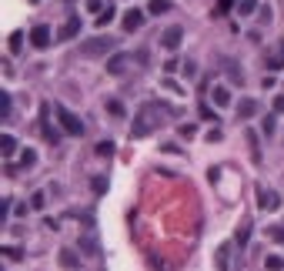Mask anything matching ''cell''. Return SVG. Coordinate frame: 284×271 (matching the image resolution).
Segmentation results:
<instances>
[{"label":"cell","instance_id":"6da1fadb","mask_svg":"<svg viewBox=\"0 0 284 271\" xmlns=\"http://www.w3.org/2000/svg\"><path fill=\"white\" fill-rule=\"evenodd\" d=\"M54 114H57V121H60L64 134H70V137H81V134H84V124H81V117H77V114H70V111L64 107V104H57V107H54Z\"/></svg>","mask_w":284,"mask_h":271},{"label":"cell","instance_id":"7a4b0ae2","mask_svg":"<svg viewBox=\"0 0 284 271\" xmlns=\"http://www.w3.org/2000/svg\"><path fill=\"white\" fill-rule=\"evenodd\" d=\"M111 50H114V40L104 37V34H97V37H90V40H84V44H81V54L84 57H104V54H111Z\"/></svg>","mask_w":284,"mask_h":271},{"label":"cell","instance_id":"3957f363","mask_svg":"<svg viewBox=\"0 0 284 271\" xmlns=\"http://www.w3.org/2000/svg\"><path fill=\"white\" fill-rule=\"evenodd\" d=\"M181 40H184V31H181V27H167V31L161 34V47L164 50H178Z\"/></svg>","mask_w":284,"mask_h":271},{"label":"cell","instance_id":"277c9868","mask_svg":"<svg viewBox=\"0 0 284 271\" xmlns=\"http://www.w3.org/2000/svg\"><path fill=\"white\" fill-rule=\"evenodd\" d=\"M30 44H33L37 50H47V47H50V27H47V24H37V27L30 31Z\"/></svg>","mask_w":284,"mask_h":271},{"label":"cell","instance_id":"5b68a950","mask_svg":"<svg viewBox=\"0 0 284 271\" xmlns=\"http://www.w3.org/2000/svg\"><path fill=\"white\" fill-rule=\"evenodd\" d=\"M258 207H261V211H277V207H281V198H277V191L261 188V191H258Z\"/></svg>","mask_w":284,"mask_h":271},{"label":"cell","instance_id":"8992f818","mask_svg":"<svg viewBox=\"0 0 284 271\" xmlns=\"http://www.w3.org/2000/svg\"><path fill=\"white\" fill-rule=\"evenodd\" d=\"M124 31L127 34H134V31H140V27H144V10H137V7H130L127 14H124Z\"/></svg>","mask_w":284,"mask_h":271},{"label":"cell","instance_id":"52a82bcc","mask_svg":"<svg viewBox=\"0 0 284 271\" xmlns=\"http://www.w3.org/2000/svg\"><path fill=\"white\" fill-rule=\"evenodd\" d=\"M41 131H44V137H47L50 144H57L60 141V134H57V128H50V107L44 104L41 107Z\"/></svg>","mask_w":284,"mask_h":271},{"label":"cell","instance_id":"ba28073f","mask_svg":"<svg viewBox=\"0 0 284 271\" xmlns=\"http://www.w3.org/2000/svg\"><path fill=\"white\" fill-rule=\"evenodd\" d=\"M81 251H84V255H90V258H100V245H97V234H94V231H84Z\"/></svg>","mask_w":284,"mask_h":271},{"label":"cell","instance_id":"9c48e42d","mask_svg":"<svg viewBox=\"0 0 284 271\" xmlns=\"http://www.w3.org/2000/svg\"><path fill=\"white\" fill-rule=\"evenodd\" d=\"M81 34V17H70L60 31H57V40H70V37H77Z\"/></svg>","mask_w":284,"mask_h":271},{"label":"cell","instance_id":"30bf717a","mask_svg":"<svg viewBox=\"0 0 284 271\" xmlns=\"http://www.w3.org/2000/svg\"><path fill=\"white\" fill-rule=\"evenodd\" d=\"M258 111H261V104H258V101H251V97H244V101L237 104V121H247V117H254Z\"/></svg>","mask_w":284,"mask_h":271},{"label":"cell","instance_id":"8fae6325","mask_svg":"<svg viewBox=\"0 0 284 271\" xmlns=\"http://www.w3.org/2000/svg\"><path fill=\"white\" fill-rule=\"evenodd\" d=\"M127 61H130V54H114L111 61H107V74H124Z\"/></svg>","mask_w":284,"mask_h":271},{"label":"cell","instance_id":"7c38bea8","mask_svg":"<svg viewBox=\"0 0 284 271\" xmlns=\"http://www.w3.org/2000/svg\"><path fill=\"white\" fill-rule=\"evenodd\" d=\"M0 154H4V158H14V154H17L14 134H0Z\"/></svg>","mask_w":284,"mask_h":271},{"label":"cell","instance_id":"4fadbf2b","mask_svg":"<svg viewBox=\"0 0 284 271\" xmlns=\"http://www.w3.org/2000/svg\"><path fill=\"white\" fill-rule=\"evenodd\" d=\"M244 137H247V147H251V161H254V164H261V144H258V134H254V131H244Z\"/></svg>","mask_w":284,"mask_h":271},{"label":"cell","instance_id":"5bb4252c","mask_svg":"<svg viewBox=\"0 0 284 271\" xmlns=\"http://www.w3.org/2000/svg\"><path fill=\"white\" fill-rule=\"evenodd\" d=\"M170 10H174L170 0H151V4H147V14H170Z\"/></svg>","mask_w":284,"mask_h":271},{"label":"cell","instance_id":"9a60e30c","mask_svg":"<svg viewBox=\"0 0 284 271\" xmlns=\"http://www.w3.org/2000/svg\"><path fill=\"white\" fill-rule=\"evenodd\" d=\"M211 97H214V104H218V107H227V104H231V91H227L224 84H218Z\"/></svg>","mask_w":284,"mask_h":271},{"label":"cell","instance_id":"2e32d148","mask_svg":"<svg viewBox=\"0 0 284 271\" xmlns=\"http://www.w3.org/2000/svg\"><path fill=\"white\" fill-rule=\"evenodd\" d=\"M284 67V44H277V50L271 54V61H268V71H281Z\"/></svg>","mask_w":284,"mask_h":271},{"label":"cell","instance_id":"e0dca14e","mask_svg":"<svg viewBox=\"0 0 284 271\" xmlns=\"http://www.w3.org/2000/svg\"><path fill=\"white\" fill-rule=\"evenodd\" d=\"M20 47H24V31H14L10 40H7V50L10 54H20Z\"/></svg>","mask_w":284,"mask_h":271},{"label":"cell","instance_id":"ac0fdd59","mask_svg":"<svg viewBox=\"0 0 284 271\" xmlns=\"http://www.w3.org/2000/svg\"><path fill=\"white\" fill-rule=\"evenodd\" d=\"M60 264H64V268H81V258L74 255L70 248H64V251H60Z\"/></svg>","mask_w":284,"mask_h":271},{"label":"cell","instance_id":"d6986e66","mask_svg":"<svg viewBox=\"0 0 284 271\" xmlns=\"http://www.w3.org/2000/svg\"><path fill=\"white\" fill-rule=\"evenodd\" d=\"M247 238H251V221H244L241 224V228H237V234H234V241H237V245H247Z\"/></svg>","mask_w":284,"mask_h":271},{"label":"cell","instance_id":"ffe728a7","mask_svg":"<svg viewBox=\"0 0 284 271\" xmlns=\"http://www.w3.org/2000/svg\"><path fill=\"white\" fill-rule=\"evenodd\" d=\"M0 117H4V121H10V94H7V91L0 94Z\"/></svg>","mask_w":284,"mask_h":271},{"label":"cell","instance_id":"44dd1931","mask_svg":"<svg viewBox=\"0 0 284 271\" xmlns=\"http://www.w3.org/2000/svg\"><path fill=\"white\" fill-rule=\"evenodd\" d=\"M111 20H114V7H111V4H107V7L100 10V17H97V27H107V24H111Z\"/></svg>","mask_w":284,"mask_h":271},{"label":"cell","instance_id":"7402d4cb","mask_svg":"<svg viewBox=\"0 0 284 271\" xmlns=\"http://www.w3.org/2000/svg\"><path fill=\"white\" fill-rule=\"evenodd\" d=\"M261 131H264V134L271 137V134H274V131H277V121H274V117H271V114H268V117H264V124H261Z\"/></svg>","mask_w":284,"mask_h":271},{"label":"cell","instance_id":"603a6c76","mask_svg":"<svg viewBox=\"0 0 284 271\" xmlns=\"http://www.w3.org/2000/svg\"><path fill=\"white\" fill-rule=\"evenodd\" d=\"M94 151H97L100 158H111V154H114V144H111V141H100L97 147H94Z\"/></svg>","mask_w":284,"mask_h":271},{"label":"cell","instance_id":"cb8c5ba5","mask_svg":"<svg viewBox=\"0 0 284 271\" xmlns=\"http://www.w3.org/2000/svg\"><path fill=\"white\" fill-rule=\"evenodd\" d=\"M44 201H47V198H44V191H33V198H30V207H33V211H44Z\"/></svg>","mask_w":284,"mask_h":271},{"label":"cell","instance_id":"d4e9b609","mask_svg":"<svg viewBox=\"0 0 284 271\" xmlns=\"http://www.w3.org/2000/svg\"><path fill=\"white\" fill-rule=\"evenodd\" d=\"M264 268H284V258L281 255H268L264 258Z\"/></svg>","mask_w":284,"mask_h":271},{"label":"cell","instance_id":"484cf974","mask_svg":"<svg viewBox=\"0 0 284 271\" xmlns=\"http://www.w3.org/2000/svg\"><path fill=\"white\" fill-rule=\"evenodd\" d=\"M268 234L277 241V245H284V224H274V228H268Z\"/></svg>","mask_w":284,"mask_h":271},{"label":"cell","instance_id":"4316f807","mask_svg":"<svg viewBox=\"0 0 284 271\" xmlns=\"http://www.w3.org/2000/svg\"><path fill=\"white\" fill-rule=\"evenodd\" d=\"M10 204H14L10 198H4V201H0V221H7V218H10V211H14Z\"/></svg>","mask_w":284,"mask_h":271},{"label":"cell","instance_id":"83f0119b","mask_svg":"<svg viewBox=\"0 0 284 271\" xmlns=\"http://www.w3.org/2000/svg\"><path fill=\"white\" fill-rule=\"evenodd\" d=\"M237 10L247 17V14H254V10H258V4H254V0H241V4H237Z\"/></svg>","mask_w":284,"mask_h":271},{"label":"cell","instance_id":"f1b7e54d","mask_svg":"<svg viewBox=\"0 0 284 271\" xmlns=\"http://www.w3.org/2000/svg\"><path fill=\"white\" fill-rule=\"evenodd\" d=\"M107 111H111L114 117H124V104L121 101H107Z\"/></svg>","mask_w":284,"mask_h":271},{"label":"cell","instance_id":"f546056e","mask_svg":"<svg viewBox=\"0 0 284 271\" xmlns=\"http://www.w3.org/2000/svg\"><path fill=\"white\" fill-rule=\"evenodd\" d=\"M231 4H234V0H218V7H214V14H211V17H224Z\"/></svg>","mask_w":284,"mask_h":271},{"label":"cell","instance_id":"4dcf8cb0","mask_svg":"<svg viewBox=\"0 0 284 271\" xmlns=\"http://www.w3.org/2000/svg\"><path fill=\"white\" fill-rule=\"evenodd\" d=\"M227 77L234 80V84H244V74H241V71H237V67H234V64H227Z\"/></svg>","mask_w":284,"mask_h":271},{"label":"cell","instance_id":"1f68e13d","mask_svg":"<svg viewBox=\"0 0 284 271\" xmlns=\"http://www.w3.org/2000/svg\"><path fill=\"white\" fill-rule=\"evenodd\" d=\"M218 268H227V245L218 248Z\"/></svg>","mask_w":284,"mask_h":271},{"label":"cell","instance_id":"d6a6232c","mask_svg":"<svg viewBox=\"0 0 284 271\" xmlns=\"http://www.w3.org/2000/svg\"><path fill=\"white\" fill-rule=\"evenodd\" d=\"M20 164H24V168H33V164H37V154H33V151H24V161H20Z\"/></svg>","mask_w":284,"mask_h":271},{"label":"cell","instance_id":"836d02e7","mask_svg":"<svg viewBox=\"0 0 284 271\" xmlns=\"http://www.w3.org/2000/svg\"><path fill=\"white\" fill-rule=\"evenodd\" d=\"M0 251H4V258H10V261H20V251H17V248H0Z\"/></svg>","mask_w":284,"mask_h":271},{"label":"cell","instance_id":"e575fe53","mask_svg":"<svg viewBox=\"0 0 284 271\" xmlns=\"http://www.w3.org/2000/svg\"><path fill=\"white\" fill-rule=\"evenodd\" d=\"M104 7H107V4H100V0H87V10H90V14H100Z\"/></svg>","mask_w":284,"mask_h":271},{"label":"cell","instance_id":"d590c367","mask_svg":"<svg viewBox=\"0 0 284 271\" xmlns=\"http://www.w3.org/2000/svg\"><path fill=\"white\" fill-rule=\"evenodd\" d=\"M201 114H204V117H207V121H214V124H221V121H218V114H214L211 107H207V104H201Z\"/></svg>","mask_w":284,"mask_h":271},{"label":"cell","instance_id":"8d00e7d4","mask_svg":"<svg viewBox=\"0 0 284 271\" xmlns=\"http://www.w3.org/2000/svg\"><path fill=\"white\" fill-rule=\"evenodd\" d=\"M194 134H197L194 124H181V137H194Z\"/></svg>","mask_w":284,"mask_h":271},{"label":"cell","instance_id":"74e56055","mask_svg":"<svg viewBox=\"0 0 284 271\" xmlns=\"http://www.w3.org/2000/svg\"><path fill=\"white\" fill-rule=\"evenodd\" d=\"M94 191H97V194L107 191V181H104V177H94Z\"/></svg>","mask_w":284,"mask_h":271},{"label":"cell","instance_id":"f35d334b","mask_svg":"<svg viewBox=\"0 0 284 271\" xmlns=\"http://www.w3.org/2000/svg\"><path fill=\"white\" fill-rule=\"evenodd\" d=\"M274 114H284V97H274Z\"/></svg>","mask_w":284,"mask_h":271},{"label":"cell","instance_id":"ab89813d","mask_svg":"<svg viewBox=\"0 0 284 271\" xmlns=\"http://www.w3.org/2000/svg\"><path fill=\"white\" fill-rule=\"evenodd\" d=\"M30 4H37V0H30Z\"/></svg>","mask_w":284,"mask_h":271}]
</instances>
